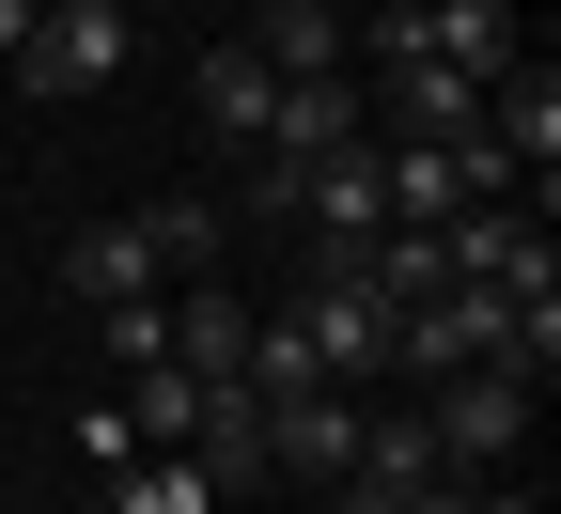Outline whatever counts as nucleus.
I'll return each instance as SVG.
<instances>
[{
	"instance_id": "1",
	"label": "nucleus",
	"mask_w": 561,
	"mask_h": 514,
	"mask_svg": "<svg viewBox=\"0 0 561 514\" xmlns=\"http://www.w3.org/2000/svg\"><path fill=\"white\" fill-rule=\"evenodd\" d=\"M125 47H140V16H125V0H47V16H32V47L0 62V79H32L47 110H79V94H110V79H125Z\"/></svg>"
},
{
	"instance_id": "2",
	"label": "nucleus",
	"mask_w": 561,
	"mask_h": 514,
	"mask_svg": "<svg viewBox=\"0 0 561 514\" xmlns=\"http://www.w3.org/2000/svg\"><path fill=\"white\" fill-rule=\"evenodd\" d=\"M421 436L483 483V468H515V436H530V390L500 375V358H468V375H421Z\"/></svg>"
},
{
	"instance_id": "3",
	"label": "nucleus",
	"mask_w": 561,
	"mask_h": 514,
	"mask_svg": "<svg viewBox=\"0 0 561 514\" xmlns=\"http://www.w3.org/2000/svg\"><path fill=\"white\" fill-rule=\"evenodd\" d=\"M297 343L328 358L343 390H375V375H390V297H375V265H312V281H297Z\"/></svg>"
},
{
	"instance_id": "4",
	"label": "nucleus",
	"mask_w": 561,
	"mask_h": 514,
	"mask_svg": "<svg viewBox=\"0 0 561 514\" xmlns=\"http://www.w3.org/2000/svg\"><path fill=\"white\" fill-rule=\"evenodd\" d=\"M250 406H265V468H297V483L359 468V390H250Z\"/></svg>"
},
{
	"instance_id": "5",
	"label": "nucleus",
	"mask_w": 561,
	"mask_h": 514,
	"mask_svg": "<svg viewBox=\"0 0 561 514\" xmlns=\"http://www.w3.org/2000/svg\"><path fill=\"white\" fill-rule=\"evenodd\" d=\"M421 47L468 62V79H515V62H530V16H515V0H421Z\"/></svg>"
},
{
	"instance_id": "6",
	"label": "nucleus",
	"mask_w": 561,
	"mask_h": 514,
	"mask_svg": "<svg viewBox=\"0 0 561 514\" xmlns=\"http://www.w3.org/2000/svg\"><path fill=\"white\" fill-rule=\"evenodd\" d=\"M359 125H375V110H359V79H280L250 157H328V140H359Z\"/></svg>"
},
{
	"instance_id": "7",
	"label": "nucleus",
	"mask_w": 561,
	"mask_h": 514,
	"mask_svg": "<svg viewBox=\"0 0 561 514\" xmlns=\"http://www.w3.org/2000/svg\"><path fill=\"white\" fill-rule=\"evenodd\" d=\"M62 297H157V250H140V218H79V235H62Z\"/></svg>"
},
{
	"instance_id": "8",
	"label": "nucleus",
	"mask_w": 561,
	"mask_h": 514,
	"mask_svg": "<svg viewBox=\"0 0 561 514\" xmlns=\"http://www.w3.org/2000/svg\"><path fill=\"white\" fill-rule=\"evenodd\" d=\"M265 94H280L265 47H203V62H187V110L219 125V140H265Z\"/></svg>"
},
{
	"instance_id": "9",
	"label": "nucleus",
	"mask_w": 561,
	"mask_h": 514,
	"mask_svg": "<svg viewBox=\"0 0 561 514\" xmlns=\"http://www.w3.org/2000/svg\"><path fill=\"white\" fill-rule=\"evenodd\" d=\"M250 47L280 79H343V0H250Z\"/></svg>"
},
{
	"instance_id": "10",
	"label": "nucleus",
	"mask_w": 561,
	"mask_h": 514,
	"mask_svg": "<svg viewBox=\"0 0 561 514\" xmlns=\"http://www.w3.org/2000/svg\"><path fill=\"white\" fill-rule=\"evenodd\" d=\"M234 358H250V297L234 281H187L172 297V375H234Z\"/></svg>"
},
{
	"instance_id": "11",
	"label": "nucleus",
	"mask_w": 561,
	"mask_h": 514,
	"mask_svg": "<svg viewBox=\"0 0 561 514\" xmlns=\"http://www.w3.org/2000/svg\"><path fill=\"white\" fill-rule=\"evenodd\" d=\"M79 328H94V358H110V375H157V358H172V297H94Z\"/></svg>"
},
{
	"instance_id": "12",
	"label": "nucleus",
	"mask_w": 561,
	"mask_h": 514,
	"mask_svg": "<svg viewBox=\"0 0 561 514\" xmlns=\"http://www.w3.org/2000/svg\"><path fill=\"white\" fill-rule=\"evenodd\" d=\"M110 514H219V483H203L187 453H125L110 468Z\"/></svg>"
},
{
	"instance_id": "13",
	"label": "nucleus",
	"mask_w": 561,
	"mask_h": 514,
	"mask_svg": "<svg viewBox=\"0 0 561 514\" xmlns=\"http://www.w3.org/2000/svg\"><path fill=\"white\" fill-rule=\"evenodd\" d=\"M140 218V250H157V281H203L219 265V203H125Z\"/></svg>"
},
{
	"instance_id": "14",
	"label": "nucleus",
	"mask_w": 561,
	"mask_h": 514,
	"mask_svg": "<svg viewBox=\"0 0 561 514\" xmlns=\"http://www.w3.org/2000/svg\"><path fill=\"white\" fill-rule=\"evenodd\" d=\"M125 453H140V421H125V390H94V406H79V468H94V483H110V468H125Z\"/></svg>"
},
{
	"instance_id": "15",
	"label": "nucleus",
	"mask_w": 561,
	"mask_h": 514,
	"mask_svg": "<svg viewBox=\"0 0 561 514\" xmlns=\"http://www.w3.org/2000/svg\"><path fill=\"white\" fill-rule=\"evenodd\" d=\"M32 16H47V0H0V62H16V47H32Z\"/></svg>"
},
{
	"instance_id": "16",
	"label": "nucleus",
	"mask_w": 561,
	"mask_h": 514,
	"mask_svg": "<svg viewBox=\"0 0 561 514\" xmlns=\"http://www.w3.org/2000/svg\"><path fill=\"white\" fill-rule=\"evenodd\" d=\"M405 16H421V0H405Z\"/></svg>"
}]
</instances>
